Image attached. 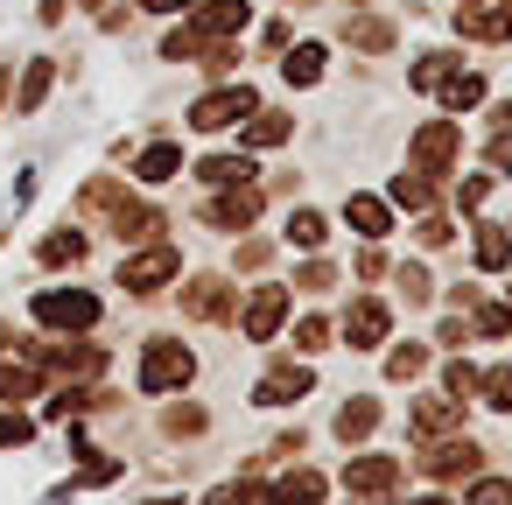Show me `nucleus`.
<instances>
[{"mask_svg":"<svg viewBox=\"0 0 512 505\" xmlns=\"http://www.w3.org/2000/svg\"><path fill=\"white\" fill-rule=\"evenodd\" d=\"M183 309H190V316H204V323H218V316L232 309V295H225V281H190Z\"/></svg>","mask_w":512,"mask_h":505,"instance_id":"obj_16","label":"nucleus"},{"mask_svg":"<svg viewBox=\"0 0 512 505\" xmlns=\"http://www.w3.org/2000/svg\"><path fill=\"white\" fill-rule=\"evenodd\" d=\"M470 505H512V484L505 477H484V484H470Z\"/></svg>","mask_w":512,"mask_h":505,"instance_id":"obj_31","label":"nucleus"},{"mask_svg":"<svg viewBox=\"0 0 512 505\" xmlns=\"http://www.w3.org/2000/svg\"><path fill=\"white\" fill-rule=\"evenodd\" d=\"M176 169H183V155H176V148H169V141H162V148H148V155H141V183H169V176H176Z\"/></svg>","mask_w":512,"mask_h":505,"instance_id":"obj_25","label":"nucleus"},{"mask_svg":"<svg viewBox=\"0 0 512 505\" xmlns=\"http://www.w3.org/2000/svg\"><path fill=\"white\" fill-rule=\"evenodd\" d=\"M15 442H29V421L8 414V421H0V449H15Z\"/></svg>","mask_w":512,"mask_h":505,"instance_id":"obj_39","label":"nucleus"},{"mask_svg":"<svg viewBox=\"0 0 512 505\" xmlns=\"http://www.w3.org/2000/svg\"><path fill=\"white\" fill-rule=\"evenodd\" d=\"M372 428H379V407H372V400H351V407L337 414V435H344V442H365Z\"/></svg>","mask_w":512,"mask_h":505,"instance_id":"obj_22","label":"nucleus"},{"mask_svg":"<svg viewBox=\"0 0 512 505\" xmlns=\"http://www.w3.org/2000/svg\"><path fill=\"white\" fill-rule=\"evenodd\" d=\"M267 505H323V477H316V470H288V477L267 491Z\"/></svg>","mask_w":512,"mask_h":505,"instance_id":"obj_14","label":"nucleus"},{"mask_svg":"<svg viewBox=\"0 0 512 505\" xmlns=\"http://www.w3.org/2000/svg\"><path fill=\"white\" fill-rule=\"evenodd\" d=\"M253 113V92L246 85H225V92H211V99H197V113H190V127H204V134H218V127H232V120H246Z\"/></svg>","mask_w":512,"mask_h":505,"instance_id":"obj_2","label":"nucleus"},{"mask_svg":"<svg viewBox=\"0 0 512 505\" xmlns=\"http://www.w3.org/2000/svg\"><path fill=\"white\" fill-rule=\"evenodd\" d=\"M43 92H50V64H36V71H29V85H22V106H36Z\"/></svg>","mask_w":512,"mask_h":505,"instance_id":"obj_38","label":"nucleus"},{"mask_svg":"<svg viewBox=\"0 0 512 505\" xmlns=\"http://www.w3.org/2000/svg\"><path fill=\"white\" fill-rule=\"evenodd\" d=\"M197 176H204L211 190H225V183H253V162H246V155H211Z\"/></svg>","mask_w":512,"mask_h":505,"instance_id":"obj_17","label":"nucleus"},{"mask_svg":"<svg viewBox=\"0 0 512 505\" xmlns=\"http://www.w3.org/2000/svg\"><path fill=\"white\" fill-rule=\"evenodd\" d=\"M288 141V113H260L253 106V127H246V148H281Z\"/></svg>","mask_w":512,"mask_h":505,"instance_id":"obj_21","label":"nucleus"},{"mask_svg":"<svg viewBox=\"0 0 512 505\" xmlns=\"http://www.w3.org/2000/svg\"><path fill=\"white\" fill-rule=\"evenodd\" d=\"M491 127H498V134H512V99H505V106L491 113Z\"/></svg>","mask_w":512,"mask_h":505,"instance_id":"obj_41","label":"nucleus"},{"mask_svg":"<svg viewBox=\"0 0 512 505\" xmlns=\"http://www.w3.org/2000/svg\"><path fill=\"white\" fill-rule=\"evenodd\" d=\"M169 274H176V246H155V253H134V260L120 267V288L148 295V288H162Z\"/></svg>","mask_w":512,"mask_h":505,"instance_id":"obj_5","label":"nucleus"},{"mask_svg":"<svg viewBox=\"0 0 512 505\" xmlns=\"http://www.w3.org/2000/svg\"><path fill=\"white\" fill-rule=\"evenodd\" d=\"M386 302H358L351 316H344V337H351V351H372V344H386Z\"/></svg>","mask_w":512,"mask_h":505,"instance_id":"obj_9","label":"nucleus"},{"mask_svg":"<svg viewBox=\"0 0 512 505\" xmlns=\"http://www.w3.org/2000/svg\"><path fill=\"white\" fill-rule=\"evenodd\" d=\"M449 393H477V372L470 365H449Z\"/></svg>","mask_w":512,"mask_h":505,"instance_id":"obj_40","label":"nucleus"},{"mask_svg":"<svg viewBox=\"0 0 512 505\" xmlns=\"http://www.w3.org/2000/svg\"><path fill=\"white\" fill-rule=\"evenodd\" d=\"M484 197H491V183H484V176H470V183H456V204H463V211H477Z\"/></svg>","mask_w":512,"mask_h":505,"instance_id":"obj_35","label":"nucleus"},{"mask_svg":"<svg viewBox=\"0 0 512 505\" xmlns=\"http://www.w3.org/2000/svg\"><path fill=\"white\" fill-rule=\"evenodd\" d=\"M512 260V225H477V267H505Z\"/></svg>","mask_w":512,"mask_h":505,"instance_id":"obj_19","label":"nucleus"},{"mask_svg":"<svg viewBox=\"0 0 512 505\" xmlns=\"http://www.w3.org/2000/svg\"><path fill=\"white\" fill-rule=\"evenodd\" d=\"M456 421H463V400H442V393H435V400L414 407V435H449Z\"/></svg>","mask_w":512,"mask_h":505,"instance_id":"obj_15","label":"nucleus"},{"mask_svg":"<svg viewBox=\"0 0 512 505\" xmlns=\"http://www.w3.org/2000/svg\"><path fill=\"white\" fill-rule=\"evenodd\" d=\"M435 92H442V99H449V106L463 113V106H477V99H484V78H470V71H449V78H442Z\"/></svg>","mask_w":512,"mask_h":505,"instance_id":"obj_23","label":"nucleus"},{"mask_svg":"<svg viewBox=\"0 0 512 505\" xmlns=\"http://www.w3.org/2000/svg\"><path fill=\"white\" fill-rule=\"evenodd\" d=\"M295 344H302V351H323V344H330V323H323V316H302Z\"/></svg>","mask_w":512,"mask_h":505,"instance_id":"obj_34","label":"nucleus"},{"mask_svg":"<svg viewBox=\"0 0 512 505\" xmlns=\"http://www.w3.org/2000/svg\"><path fill=\"white\" fill-rule=\"evenodd\" d=\"M477 393H484L491 407H512V365H491V372H477Z\"/></svg>","mask_w":512,"mask_h":505,"instance_id":"obj_27","label":"nucleus"},{"mask_svg":"<svg viewBox=\"0 0 512 505\" xmlns=\"http://www.w3.org/2000/svg\"><path fill=\"white\" fill-rule=\"evenodd\" d=\"M421 470L442 477V484H449V477H470V470H477V442H435V449L421 456Z\"/></svg>","mask_w":512,"mask_h":505,"instance_id":"obj_10","label":"nucleus"},{"mask_svg":"<svg viewBox=\"0 0 512 505\" xmlns=\"http://www.w3.org/2000/svg\"><path fill=\"white\" fill-rule=\"evenodd\" d=\"M498 8H505V15H512V0H498Z\"/></svg>","mask_w":512,"mask_h":505,"instance_id":"obj_44","label":"nucleus"},{"mask_svg":"<svg viewBox=\"0 0 512 505\" xmlns=\"http://www.w3.org/2000/svg\"><path fill=\"white\" fill-rule=\"evenodd\" d=\"M281 71H288V85H316V78H323V43L288 50V64H281Z\"/></svg>","mask_w":512,"mask_h":505,"instance_id":"obj_20","label":"nucleus"},{"mask_svg":"<svg viewBox=\"0 0 512 505\" xmlns=\"http://www.w3.org/2000/svg\"><path fill=\"white\" fill-rule=\"evenodd\" d=\"M393 484H400V456H351V470H344V491L351 498H379Z\"/></svg>","mask_w":512,"mask_h":505,"instance_id":"obj_3","label":"nucleus"},{"mask_svg":"<svg viewBox=\"0 0 512 505\" xmlns=\"http://www.w3.org/2000/svg\"><path fill=\"white\" fill-rule=\"evenodd\" d=\"M253 211H260V190H253V183H225V197L211 204V225L239 232V225H253Z\"/></svg>","mask_w":512,"mask_h":505,"instance_id":"obj_8","label":"nucleus"},{"mask_svg":"<svg viewBox=\"0 0 512 505\" xmlns=\"http://www.w3.org/2000/svg\"><path fill=\"white\" fill-rule=\"evenodd\" d=\"M449 162H456V127H449V120L421 127V134H414V169H421V176H442Z\"/></svg>","mask_w":512,"mask_h":505,"instance_id":"obj_4","label":"nucleus"},{"mask_svg":"<svg viewBox=\"0 0 512 505\" xmlns=\"http://www.w3.org/2000/svg\"><path fill=\"white\" fill-rule=\"evenodd\" d=\"M456 36L505 43V36H512V15H505V8H456Z\"/></svg>","mask_w":512,"mask_h":505,"instance_id":"obj_11","label":"nucleus"},{"mask_svg":"<svg viewBox=\"0 0 512 505\" xmlns=\"http://www.w3.org/2000/svg\"><path fill=\"white\" fill-rule=\"evenodd\" d=\"M78 253H85V239H78V232H64V239H50V246H43V260H50V267H64V260H78Z\"/></svg>","mask_w":512,"mask_h":505,"instance_id":"obj_32","label":"nucleus"},{"mask_svg":"<svg viewBox=\"0 0 512 505\" xmlns=\"http://www.w3.org/2000/svg\"><path fill=\"white\" fill-rule=\"evenodd\" d=\"M414 505H449V498H414Z\"/></svg>","mask_w":512,"mask_h":505,"instance_id":"obj_43","label":"nucleus"},{"mask_svg":"<svg viewBox=\"0 0 512 505\" xmlns=\"http://www.w3.org/2000/svg\"><path fill=\"white\" fill-rule=\"evenodd\" d=\"M141 8H155V15H176V8H190V0H141Z\"/></svg>","mask_w":512,"mask_h":505,"instance_id":"obj_42","label":"nucleus"},{"mask_svg":"<svg viewBox=\"0 0 512 505\" xmlns=\"http://www.w3.org/2000/svg\"><path fill=\"white\" fill-rule=\"evenodd\" d=\"M477 330H484V337H505V330H512V309L484 302V309H477Z\"/></svg>","mask_w":512,"mask_h":505,"instance_id":"obj_33","label":"nucleus"},{"mask_svg":"<svg viewBox=\"0 0 512 505\" xmlns=\"http://www.w3.org/2000/svg\"><path fill=\"white\" fill-rule=\"evenodd\" d=\"M393 204H407V211H428V183H421V169H414V176H393Z\"/></svg>","mask_w":512,"mask_h":505,"instance_id":"obj_28","label":"nucleus"},{"mask_svg":"<svg viewBox=\"0 0 512 505\" xmlns=\"http://www.w3.org/2000/svg\"><path fill=\"white\" fill-rule=\"evenodd\" d=\"M323 239H330V225H323L316 211H295V218H288V246H302V253H316Z\"/></svg>","mask_w":512,"mask_h":505,"instance_id":"obj_24","label":"nucleus"},{"mask_svg":"<svg viewBox=\"0 0 512 505\" xmlns=\"http://www.w3.org/2000/svg\"><path fill=\"white\" fill-rule=\"evenodd\" d=\"M414 239H421V246H449V218H421Z\"/></svg>","mask_w":512,"mask_h":505,"instance_id":"obj_36","label":"nucleus"},{"mask_svg":"<svg viewBox=\"0 0 512 505\" xmlns=\"http://www.w3.org/2000/svg\"><path fill=\"white\" fill-rule=\"evenodd\" d=\"M344 218H351L365 239H386V204H379V197H344Z\"/></svg>","mask_w":512,"mask_h":505,"instance_id":"obj_18","label":"nucleus"},{"mask_svg":"<svg viewBox=\"0 0 512 505\" xmlns=\"http://www.w3.org/2000/svg\"><path fill=\"white\" fill-rule=\"evenodd\" d=\"M309 393V372L302 365H274L267 379H260V407H288V400H302Z\"/></svg>","mask_w":512,"mask_h":505,"instance_id":"obj_12","label":"nucleus"},{"mask_svg":"<svg viewBox=\"0 0 512 505\" xmlns=\"http://www.w3.org/2000/svg\"><path fill=\"white\" fill-rule=\"evenodd\" d=\"M246 15H253L246 0H204V15H197V36H211V43H218V36L246 29Z\"/></svg>","mask_w":512,"mask_h":505,"instance_id":"obj_13","label":"nucleus"},{"mask_svg":"<svg viewBox=\"0 0 512 505\" xmlns=\"http://www.w3.org/2000/svg\"><path fill=\"white\" fill-rule=\"evenodd\" d=\"M197 365H190V351L183 344H155L148 358H141V393H169V386H183Z\"/></svg>","mask_w":512,"mask_h":505,"instance_id":"obj_1","label":"nucleus"},{"mask_svg":"<svg viewBox=\"0 0 512 505\" xmlns=\"http://www.w3.org/2000/svg\"><path fill=\"white\" fill-rule=\"evenodd\" d=\"M400 288H407V302H428V267H400Z\"/></svg>","mask_w":512,"mask_h":505,"instance_id":"obj_37","label":"nucleus"},{"mask_svg":"<svg viewBox=\"0 0 512 505\" xmlns=\"http://www.w3.org/2000/svg\"><path fill=\"white\" fill-rule=\"evenodd\" d=\"M421 365H428V351H421V344H407V351H393V358H386V372H393V379H414Z\"/></svg>","mask_w":512,"mask_h":505,"instance_id":"obj_30","label":"nucleus"},{"mask_svg":"<svg viewBox=\"0 0 512 505\" xmlns=\"http://www.w3.org/2000/svg\"><path fill=\"white\" fill-rule=\"evenodd\" d=\"M281 323H288V288H253V302H246V337L267 344Z\"/></svg>","mask_w":512,"mask_h":505,"instance_id":"obj_6","label":"nucleus"},{"mask_svg":"<svg viewBox=\"0 0 512 505\" xmlns=\"http://www.w3.org/2000/svg\"><path fill=\"white\" fill-rule=\"evenodd\" d=\"M351 43H358V50H386V43H393V22H358Z\"/></svg>","mask_w":512,"mask_h":505,"instance_id":"obj_29","label":"nucleus"},{"mask_svg":"<svg viewBox=\"0 0 512 505\" xmlns=\"http://www.w3.org/2000/svg\"><path fill=\"white\" fill-rule=\"evenodd\" d=\"M36 316H43V323H64V330H85V323L99 316V302L78 295V288H71V295H36Z\"/></svg>","mask_w":512,"mask_h":505,"instance_id":"obj_7","label":"nucleus"},{"mask_svg":"<svg viewBox=\"0 0 512 505\" xmlns=\"http://www.w3.org/2000/svg\"><path fill=\"white\" fill-rule=\"evenodd\" d=\"M449 71H456V57H449V50H428V57L414 64V85H421V92H435V85H442Z\"/></svg>","mask_w":512,"mask_h":505,"instance_id":"obj_26","label":"nucleus"}]
</instances>
